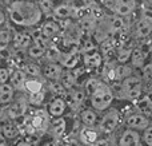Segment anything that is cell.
<instances>
[{"label":"cell","instance_id":"31","mask_svg":"<svg viewBox=\"0 0 152 146\" xmlns=\"http://www.w3.org/2000/svg\"><path fill=\"white\" fill-rule=\"evenodd\" d=\"M45 50H47V48L32 43V44L27 48V55H28V58L32 59V60H37V59H42L43 56L45 55Z\"/></svg>","mask_w":152,"mask_h":146},{"label":"cell","instance_id":"25","mask_svg":"<svg viewBox=\"0 0 152 146\" xmlns=\"http://www.w3.org/2000/svg\"><path fill=\"white\" fill-rule=\"evenodd\" d=\"M145 55L147 54L144 52V50L140 47H136L132 50V54H131V64L136 69H140V67H144V60H145Z\"/></svg>","mask_w":152,"mask_h":146},{"label":"cell","instance_id":"1","mask_svg":"<svg viewBox=\"0 0 152 146\" xmlns=\"http://www.w3.org/2000/svg\"><path fill=\"white\" fill-rule=\"evenodd\" d=\"M7 18L20 28L35 27L43 20V13L34 0H13L7 7Z\"/></svg>","mask_w":152,"mask_h":146},{"label":"cell","instance_id":"24","mask_svg":"<svg viewBox=\"0 0 152 146\" xmlns=\"http://www.w3.org/2000/svg\"><path fill=\"white\" fill-rule=\"evenodd\" d=\"M31 38H32V43L37 46H42L44 48H48L51 44H52V40L48 39L44 34L42 32L40 28H35L34 31L31 32Z\"/></svg>","mask_w":152,"mask_h":146},{"label":"cell","instance_id":"28","mask_svg":"<svg viewBox=\"0 0 152 146\" xmlns=\"http://www.w3.org/2000/svg\"><path fill=\"white\" fill-rule=\"evenodd\" d=\"M45 58H47L48 62H52V63H59L63 56V52L60 51V48L55 44H51L50 47L45 50Z\"/></svg>","mask_w":152,"mask_h":146},{"label":"cell","instance_id":"8","mask_svg":"<svg viewBox=\"0 0 152 146\" xmlns=\"http://www.w3.org/2000/svg\"><path fill=\"white\" fill-rule=\"evenodd\" d=\"M67 107L68 105H67L64 97H53V99L48 103L47 113L51 118H60L67 111Z\"/></svg>","mask_w":152,"mask_h":146},{"label":"cell","instance_id":"4","mask_svg":"<svg viewBox=\"0 0 152 146\" xmlns=\"http://www.w3.org/2000/svg\"><path fill=\"white\" fill-rule=\"evenodd\" d=\"M107 5L116 16H120V18L132 15L137 8L136 0H110Z\"/></svg>","mask_w":152,"mask_h":146},{"label":"cell","instance_id":"6","mask_svg":"<svg viewBox=\"0 0 152 146\" xmlns=\"http://www.w3.org/2000/svg\"><path fill=\"white\" fill-rule=\"evenodd\" d=\"M119 119H120V117H119L118 110L111 109L110 111L105 113V114L103 115V118L100 119L99 130L104 134H111L112 131H115L116 128H118Z\"/></svg>","mask_w":152,"mask_h":146},{"label":"cell","instance_id":"7","mask_svg":"<svg viewBox=\"0 0 152 146\" xmlns=\"http://www.w3.org/2000/svg\"><path fill=\"white\" fill-rule=\"evenodd\" d=\"M50 115L48 113L43 111V110H37L31 118H29L28 123V130H32V134L35 131H45L48 129V126L51 125Z\"/></svg>","mask_w":152,"mask_h":146},{"label":"cell","instance_id":"27","mask_svg":"<svg viewBox=\"0 0 152 146\" xmlns=\"http://www.w3.org/2000/svg\"><path fill=\"white\" fill-rule=\"evenodd\" d=\"M37 5H39V10L42 11L43 16H47L48 19L52 18L53 15V10H55V1L52 0H36Z\"/></svg>","mask_w":152,"mask_h":146},{"label":"cell","instance_id":"22","mask_svg":"<svg viewBox=\"0 0 152 146\" xmlns=\"http://www.w3.org/2000/svg\"><path fill=\"white\" fill-rule=\"evenodd\" d=\"M79 59H80V56H79L77 52H74V51H71V52H66V54L63 52V56H61V59H60L59 63L63 66V69L74 70V69H76V66H77Z\"/></svg>","mask_w":152,"mask_h":146},{"label":"cell","instance_id":"15","mask_svg":"<svg viewBox=\"0 0 152 146\" xmlns=\"http://www.w3.org/2000/svg\"><path fill=\"white\" fill-rule=\"evenodd\" d=\"M27 82V75L24 74V71L21 69H16L11 72L10 78V85L15 88V91H21L26 87Z\"/></svg>","mask_w":152,"mask_h":146},{"label":"cell","instance_id":"26","mask_svg":"<svg viewBox=\"0 0 152 146\" xmlns=\"http://www.w3.org/2000/svg\"><path fill=\"white\" fill-rule=\"evenodd\" d=\"M24 90H27L28 94H36L44 90V85H43V82L39 78H27Z\"/></svg>","mask_w":152,"mask_h":146},{"label":"cell","instance_id":"47","mask_svg":"<svg viewBox=\"0 0 152 146\" xmlns=\"http://www.w3.org/2000/svg\"><path fill=\"white\" fill-rule=\"evenodd\" d=\"M0 146H7V139L1 133H0Z\"/></svg>","mask_w":152,"mask_h":146},{"label":"cell","instance_id":"12","mask_svg":"<svg viewBox=\"0 0 152 146\" xmlns=\"http://www.w3.org/2000/svg\"><path fill=\"white\" fill-rule=\"evenodd\" d=\"M75 13V8L68 3H61V4H56L55 10H53L52 18L58 20H67V19L72 18Z\"/></svg>","mask_w":152,"mask_h":146},{"label":"cell","instance_id":"48","mask_svg":"<svg viewBox=\"0 0 152 146\" xmlns=\"http://www.w3.org/2000/svg\"><path fill=\"white\" fill-rule=\"evenodd\" d=\"M52 1H56V0H52Z\"/></svg>","mask_w":152,"mask_h":146},{"label":"cell","instance_id":"23","mask_svg":"<svg viewBox=\"0 0 152 146\" xmlns=\"http://www.w3.org/2000/svg\"><path fill=\"white\" fill-rule=\"evenodd\" d=\"M99 139V134L94 128H84L80 131V144L83 145H95Z\"/></svg>","mask_w":152,"mask_h":146},{"label":"cell","instance_id":"43","mask_svg":"<svg viewBox=\"0 0 152 146\" xmlns=\"http://www.w3.org/2000/svg\"><path fill=\"white\" fill-rule=\"evenodd\" d=\"M144 12H148L152 15V0H147L144 3Z\"/></svg>","mask_w":152,"mask_h":146},{"label":"cell","instance_id":"34","mask_svg":"<svg viewBox=\"0 0 152 146\" xmlns=\"http://www.w3.org/2000/svg\"><path fill=\"white\" fill-rule=\"evenodd\" d=\"M48 90L53 94L55 97H64L67 93V88L63 86L60 80H53V82H48Z\"/></svg>","mask_w":152,"mask_h":146},{"label":"cell","instance_id":"5","mask_svg":"<svg viewBox=\"0 0 152 146\" xmlns=\"http://www.w3.org/2000/svg\"><path fill=\"white\" fill-rule=\"evenodd\" d=\"M135 36L139 39H145L152 34V15L143 12L135 23Z\"/></svg>","mask_w":152,"mask_h":146},{"label":"cell","instance_id":"46","mask_svg":"<svg viewBox=\"0 0 152 146\" xmlns=\"http://www.w3.org/2000/svg\"><path fill=\"white\" fill-rule=\"evenodd\" d=\"M5 20H7V15H5V13L3 12L1 10H0V27H1L3 24L5 23Z\"/></svg>","mask_w":152,"mask_h":146},{"label":"cell","instance_id":"11","mask_svg":"<svg viewBox=\"0 0 152 146\" xmlns=\"http://www.w3.org/2000/svg\"><path fill=\"white\" fill-rule=\"evenodd\" d=\"M102 63H103V55L96 48L83 54V64L87 70H96L102 66Z\"/></svg>","mask_w":152,"mask_h":146},{"label":"cell","instance_id":"40","mask_svg":"<svg viewBox=\"0 0 152 146\" xmlns=\"http://www.w3.org/2000/svg\"><path fill=\"white\" fill-rule=\"evenodd\" d=\"M11 70L7 67L0 66V85H4V83H10V78H11Z\"/></svg>","mask_w":152,"mask_h":146},{"label":"cell","instance_id":"39","mask_svg":"<svg viewBox=\"0 0 152 146\" xmlns=\"http://www.w3.org/2000/svg\"><path fill=\"white\" fill-rule=\"evenodd\" d=\"M131 54H132V48H120L118 52V59L119 62L124 63L128 59H131Z\"/></svg>","mask_w":152,"mask_h":146},{"label":"cell","instance_id":"36","mask_svg":"<svg viewBox=\"0 0 152 146\" xmlns=\"http://www.w3.org/2000/svg\"><path fill=\"white\" fill-rule=\"evenodd\" d=\"M102 85V80L97 79V78H89L86 83H84V91L88 97H91L95 91L97 90V87Z\"/></svg>","mask_w":152,"mask_h":146},{"label":"cell","instance_id":"17","mask_svg":"<svg viewBox=\"0 0 152 146\" xmlns=\"http://www.w3.org/2000/svg\"><path fill=\"white\" fill-rule=\"evenodd\" d=\"M16 91L10 83L0 85V106H7L15 101Z\"/></svg>","mask_w":152,"mask_h":146},{"label":"cell","instance_id":"16","mask_svg":"<svg viewBox=\"0 0 152 146\" xmlns=\"http://www.w3.org/2000/svg\"><path fill=\"white\" fill-rule=\"evenodd\" d=\"M40 29H42V32L48 38V39L52 40L53 38H55L56 35L60 32L61 28H60V24H59L55 19L51 18V19H47V20L43 21Z\"/></svg>","mask_w":152,"mask_h":146},{"label":"cell","instance_id":"29","mask_svg":"<svg viewBox=\"0 0 152 146\" xmlns=\"http://www.w3.org/2000/svg\"><path fill=\"white\" fill-rule=\"evenodd\" d=\"M86 97H87V94H86L84 90H80V88H77V90H72L71 93L68 94L69 102H71L69 105H71L72 107H79L84 102Z\"/></svg>","mask_w":152,"mask_h":146},{"label":"cell","instance_id":"10","mask_svg":"<svg viewBox=\"0 0 152 146\" xmlns=\"http://www.w3.org/2000/svg\"><path fill=\"white\" fill-rule=\"evenodd\" d=\"M126 125L131 130H143L150 128V121L143 114H131L126 118Z\"/></svg>","mask_w":152,"mask_h":146},{"label":"cell","instance_id":"13","mask_svg":"<svg viewBox=\"0 0 152 146\" xmlns=\"http://www.w3.org/2000/svg\"><path fill=\"white\" fill-rule=\"evenodd\" d=\"M119 146H140V136L136 130L126 129L119 138Z\"/></svg>","mask_w":152,"mask_h":146},{"label":"cell","instance_id":"9","mask_svg":"<svg viewBox=\"0 0 152 146\" xmlns=\"http://www.w3.org/2000/svg\"><path fill=\"white\" fill-rule=\"evenodd\" d=\"M64 72V69L60 63H52V62H47L44 66L42 67V75L48 80V82H53V80H60L61 75Z\"/></svg>","mask_w":152,"mask_h":146},{"label":"cell","instance_id":"3","mask_svg":"<svg viewBox=\"0 0 152 146\" xmlns=\"http://www.w3.org/2000/svg\"><path fill=\"white\" fill-rule=\"evenodd\" d=\"M143 79L136 75H129L128 78L121 80L120 83V95L128 101H136L143 93Z\"/></svg>","mask_w":152,"mask_h":146},{"label":"cell","instance_id":"44","mask_svg":"<svg viewBox=\"0 0 152 146\" xmlns=\"http://www.w3.org/2000/svg\"><path fill=\"white\" fill-rule=\"evenodd\" d=\"M94 146H110V142H108L107 139H104V138H99Z\"/></svg>","mask_w":152,"mask_h":146},{"label":"cell","instance_id":"21","mask_svg":"<svg viewBox=\"0 0 152 146\" xmlns=\"http://www.w3.org/2000/svg\"><path fill=\"white\" fill-rule=\"evenodd\" d=\"M50 126H51V130H52V134L55 138H61L67 131V121L64 119L63 117L53 118V119L51 121Z\"/></svg>","mask_w":152,"mask_h":146},{"label":"cell","instance_id":"37","mask_svg":"<svg viewBox=\"0 0 152 146\" xmlns=\"http://www.w3.org/2000/svg\"><path fill=\"white\" fill-rule=\"evenodd\" d=\"M142 79L143 83L152 88V63L144 64V67L142 69Z\"/></svg>","mask_w":152,"mask_h":146},{"label":"cell","instance_id":"2","mask_svg":"<svg viewBox=\"0 0 152 146\" xmlns=\"http://www.w3.org/2000/svg\"><path fill=\"white\" fill-rule=\"evenodd\" d=\"M113 101V91L108 85L102 82L97 90L89 97L91 106L95 111H105Z\"/></svg>","mask_w":152,"mask_h":146},{"label":"cell","instance_id":"30","mask_svg":"<svg viewBox=\"0 0 152 146\" xmlns=\"http://www.w3.org/2000/svg\"><path fill=\"white\" fill-rule=\"evenodd\" d=\"M107 27H108V29H110L111 34H118V32L123 31V28H124V20H123V18L113 15L112 18H110V20H108Z\"/></svg>","mask_w":152,"mask_h":146},{"label":"cell","instance_id":"18","mask_svg":"<svg viewBox=\"0 0 152 146\" xmlns=\"http://www.w3.org/2000/svg\"><path fill=\"white\" fill-rule=\"evenodd\" d=\"M12 44L15 48L18 50H26L32 44V38L31 34H27V32H15L13 34V40Z\"/></svg>","mask_w":152,"mask_h":146},{"label":"cell","instance_id":"14","mask_svg":"<svg viewBox=\"0 0 152 146\" xmlns=\"http://www.w3.org/2000/svg\"><path fill=\"white\" fill-rule=\"evenodd\" d=\"M27 102L26 98L20 99V101H15L10 105L8 107V117L11 119H16V118H21L27 111Z\"/></svg>","mask_w":152,"mask_h":146},{"label":"cell","instance_id":"19","mask_svg":"<svg viewBox=\"0 0 152 146\" xmlns=\"http://www.w3.org/2000/svg\"><path fill=\"white\" fill-rule=\"evenodd\" d=\"M80 121L86 128H95L99 122L97 113L94 109H83L80 111Z\"/></svg>","mask_w":152,"mask_h":146},{"label":"cell","instance_id":"38","mask_svg":"<svg viewBox=\"0 0 152 146\" xmlns=\"http://www.w3.org/2000/svg\"><path fill=\"white\" fill-rule=\"evenodd\" d=\"M45 98V93L44 90L40 91V93H36V94H29L28 95V103L34 105V106H40L43 103Z\"/></svg>","mask_w":152,"mask_h":146},{"label":"cell","instance_id":"45","mask_svg":"<svg viewBox=\"0 0 152 146\" xmlns=\"http://www.w3.org/2000/svg\"><path fill=\"white\" fill-rule=\"evenodd\" d=\"M39 146H58V142H56V139H48V141H44L42 145H39Z\"/></svg>","mask_w":152,"mask_h":146},{"label":"cell","instance_id":"35","mask_svg":"<svg viewBox=\"0 0 152 146\" xmlns=\"http://www.w3.org/2000/svg\"><path fill=\"white\" fill-rule=\"evenodd\" d=\"M13 40V32L10 28H0V46L7 48Z\"/></svg>","mask_w":152,"mask_h":146},{"label":"cell","instance_id":"33","mask_svg":"<svg viewBox=\"0 0 152 146\" xmlns=\"http://www.w3.org/2000/svg\"><path fill=\"white\" fill-rule=\"evenodd\" d=\"M27 78H40L42 77V67L37 66L36 63H26L21 69Z\"/></svg>","mask_w":152,"mask_h":146},{"label":"cell","instance_id":"20","mask_svg":"<svg viewBox=\"0 0 152 146\" xmlns=\"http://www.w3.org/2000/svg\"><path fill=\"white\" fill-rule=\"evenodd\" d=\"M0 133L5 137V139H7V141H10V139L18 138L20 130H19V128L13 122L7 121V122H3L1 125H0Z\"/></svg>","mask_w":152,"mask_h":146},{"label":"cell","instance_id":"41","mask_svg":"<svg viewBox=\"0 0 152 146\" xmlns=\"http://www.w3.org/2000/svg\"><path fill=\"white\" fill-rule=\"evenodd\" d=\"M143 141H144L145 146H152V128L151 126L144 130V134H143Z\"/></svg>","mask_w":152,"mask_h":146},{"label":"cell","instance_id":"32","mask_svg":"<svg viewBox=\"0 0 152 146\" xmlns=\"http://www.w3.org/2000/svg\"><path fill=\"white\" fill-rule=\"evenodd\" d=\"M76 79L77 78H76V75L74 74L72 70H66L60 78V82L63 83V86L67 90H72V87L76 85Z\"/></svg>","mask_w":152,"mask_h":146},{"label":"cell","instance_id":"42","mask_svg":"<svg viewBox=\"0 0 152 146\" xmlns=\"http://www.w3.org/2000/svg\"><path fill=\"white\" fill-rule=\"evenodd\" d=\"M16 146H36V142H34L31 138L29 139H23V141H20Z\"/></svg>","mask_w":152,"mask_h":146}]
</instances>
